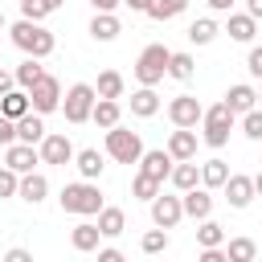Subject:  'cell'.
Masks as SVG:
<instances>
[{"label":"cell","instance_id":"1","mask_svg":"<svg viewBox=\"0 0 262 262\" xmlns=\"http://www.w3.org/2000/svg\"><path fill=\"white\" fill-rule=\"evenodd\" d=\"M8 37H12V45L20 49V53H29V57H49L53 53V33L41 25V20H29V16H20L12 29H8Z\"/></svg>","mask_w":262,"mask_h":262},{"label":"cell","instance_id":"2","mask_svg":"<svg viewBox=\"0 0 262 262\" xmlns=\"http://www.w3.org/2000/svg\"><path fill=\"white\" fill-rule=\"evenodd\" d=\"M57 201H61V209H66V213H74V217H98V209H102V192H98V184H94V180L66 184Z\"/></svg>","mask_w":262,"mask_h":262},{"label":"cell","instance_id":"3","mask_svg":"<svg viewBox=\"0 0 262 262\" xmlns=\"http://www.w3.org/2000/svg\"><path fill=\"white\" fill-rule=\"evenodd\" d=\"M233 111H229V102L221 98L217 106H205V119H201V139L209 143V147H225L229 143V131H233Z\"/></svg>","mask_w":262,"mask_h":262},{"label":"cell","instance_id":"4","mask_svg":"<svg viewBox=\"0 0 262 262\" xmlns=\"http://www.w3.org/2000/svg\"><path fill=\"white\" fill-rule=\"evenodd\" d=\"M94 102H98V90H94L90 82H74V86L66 90V98H61L66 123H86V119L94 115Z\"/></svg>","mask_w":262,"mask_h":262},{"label":"cell","instance_id":"5","mask_svg":"<svg viewBox=\"0 0 262 262\" xmlns=\"http://www.w3.org/2000/svg\"><path fill=\"white\" fill-rule=\"evenodd\" d=\"M106 156L115 160V164H139V156H143V139H139V131H127V127H111L106 131Z\"/></svg>","mask_w":262,"mask_h":262},{"label":"cell","instance_id":"6","mask_svg":"<svg viewBox=\"0 0 262 262\" xmlns=\"http://www.w3.org/2000/svg\"><path fill=\"white\" fill-rule=\"evenodd\" d=\"M168 57H172V49H164V45H147V49L139 53V61H135V78H139V86H160L164 74H168Z\"/></svg>","mask_w":262,"mask_h":262},{"label":"cell","instance_id":"7","mask_svg":"<svg viewBox=\"0 0 262 262\" xmlns=\"http://www.w3.org/2000/svg\"><path fill=\"white\" fill-rule=\"evenodd\" d=\"M29 98H33V111H37V115H49V111L61 106V82H57L53 74H41V82L29 90Z\"/></svg>","mask_w":262,"mask_h":262},{"label":"cell","instance_id":"8","mask_svg":"<svg viewBox=\"0 0 262 262\" xmlns=\"http://www.w3.org/2000/svg\"><path fill=\"white\" fill-rule=\"evenodd\" d=\"M168 119H172V127H196V123L205 119V106H201L192 94H176V98L168 102Z\"/></svg>","mask_w":262,"mask_h":262},{"label":"cell","instance_id":"9","mask_svg":"<svg viewBox=\"0 0 262 262\" xmlns=\"http://www.w3.org/2000/svg\"><path fill=\"white\" fill-rule=\"evenodd\" d=\"M37 151H41V164H70L78 151H74V143H70V135H57V131H49L41 143H37Z\"/></svg>","mask_w":262,"mask_h":262},{"label":"cell","instance_id":"10","mask_svg":"<svg viewBox=\"0 0 262 262\" xmlns=\"http://www.w3.org/2000/svg\"><path fill=\"white\" fill-rule=\"evenodd\" d=\"M180 217H184V201L180 196H151V221L156 225H164V229H176L180 225Z\"/></svg>","mask_w":262,"mask_h":262},{"label":"cell","instance_id":"11","mask_svg":"<svg viewBox=\"0 0 262 262\" xmlns=\"http://www.w3.org/2000/svg\"><path fill=\"white\" fill-rule=\"evenodd\" d=\"M4 164H8L12 172H20V176H25V172H33V168L41 164V151H37L33 143H20V139H16V143H8V147H4Z\"/></svg>","mask_w":262,"mask_h":262},{"label":"cell","instance_id":"12","mask_svg":"<svg viewBox=\"0 0 262 262\" xmlns=\"http://www.w3.org/2000/svg\"><path fill=\"white\" fill-rule=\"evenodd\" d=\"M172 164H176V160H172V151H168V147H156V151H143V156H139V172L156 176L160 184L172 176Z\"/></svg>","mask_w":262,"mask_h":262},{"label":"cell","instance_id":"13","mask_svg":"<svg viewBox=\"0 0 262 262\" xmlns=\"http://www.w3.org/2000/svg\"><path fill=\"white\" fill-rule=\"evenodd\" d=\"M180 201H184V217H192V221H205V217L213 213V196H209V188H205V184H196V188L180 192Z\"/></svg>","mask_w":262,"mask_h":262},{"label":"cell","instance_id":"14","mask_svg":"<svg viewBox=\"0 0 262 262\" xmlns=\"http://www.w3.org/2000/svg\"><path fill=\"white\" fill-rule=\"evenodd\" d=\"M254 196H258V192H254V176H237V172H233V176L225 180V201H229L233 209H246Z\"/></svg>","mask_w":262,"mask_h":262},{"label":"cell","instance_id":"15","mask_svg":"<svg viewBox=\"0 0 262 262\" xmlns=\"http://www.w3.org/2000/svg\"><path fill=\"white\" fill-rule=\"evenodd\" d=\"M45 135H49V131H45V115L29 111V115H20V119H16V139H20V143H33V147H37Z\"/></svg>","mask_w":262,"mask_h":262},{"label":"cell","instance_id":"16","mask_svg":"<svg viewBox=\"0 0 262 262\" xmlns=\"http://www.w3.org/2000/svg\"><path fill=\"white\" fill-rule=\"evenodd\" d=\"M168 151H172V160H196V131L192 127H176L168 135Z\"/></svg>","mask_w":262,"mask_h":262},{"label":"cell","instance_id":"17","mask_svg":"<svg viewBox=\"0 0 262 262\" xmlns=\"http://www.w3.org/2000/svg\"><path fill=\"white\" fill-rule=\"evenodd\" d=\"M168 180H172V188H176V192H188V188H196V184H201V164H196V160H176Z\"/></svg>","mask_w":262,"mask_h":262},{"label":"cell","instance_id":"18","mask_svg":"<svg viewBox=\"0 0 262 262\" xmlns=\"http://www.w3.org/2000/svg\"><path fill=\"white\" fill-rule=\"evenodd\" d=\"M29 111H33V98H29V90H25V86H12L8 94H0V115L20 119V115H29Z\"/></svg>","mask_w":262,"mask_h":262},{"label":"cell","instance_id":"19","mask_svg":"<svg viewBox=\"0 0 262 262\" xmlns=\"http://www.w3.org/2000/svg\"><path fill=\"white\" fill-rule=\"evenodd\" d=\"M225 102H229V111H233V115H246V111H254V106H258V90H254V86H246V82H237V86H229V90H225Z\"/></svg>","mask_w":262,"mask_h":262},{"label":"cell","instance_id":"20","mask_svg":"<svg viewBox=\"0 0 262 262\" xmlns=\"http://www.w3.org/2000/svg\"><path fill=\"white\" fill-rule=\"evenodd\" d=\"M20 201H29V205H41L45 196H49V180L41 176V172H25L20 176V192H16Z\"/></svg>","mask_w":262,"mask_h":262},{"label":"cell","instance_id":"21","mask_svg":"<svg viewBox=\"0 0 262 262\" xmlns=\"http://www.w3.org/2000/svg\"><path fill=\"white\" fill-rule=\"evenodd\" d=\"M98 237H102L98 221H82V225H74V233H70V246H74L78 254H90V250H98Z\"/></svg>","mask_w":262,"mask_h":262},{"label":"cell","instance_id":"22","mask_svg":"<svg viewBox=\"0 0 262 262\" xmlns=\"http://www.w3.org/2000/svg\"><path fill=\"white\" fill-rule=\"evenodd\" d=\"M225 33H229L233 41L250 45V41H254V33H258V20H254L250 12H229V25H225Z\"/></svg>","mask_w":262,"mask_h":262},{"label":"cell","instance_id":"23","mask_svg":"<svg viewBox=\"0 0 262 262\" xmlns=\"http://www.w3.org/2000/svg\"><path fill=\"white\" fill-rule=\"evenodd\" d=\"M160 111V94H156V86H139L135 94H131V115L135 119H151Z\"/></svg>","mask_w":262,"mask_h":262},{"label":"cell","instance_id":"24","mask_svg":"<svg viewBox=\"0 0 262 262\" xmlns=\"http://www.w3.org/2000/svg\"><path fill=\"white\" fill-rule=\"evenodd\" d=\"M74 168L82 172V180H98L106 164H102V151H98V147H82V151L74 156Z\"/></svg>","mask_w":262,"mask_h":262},{"label":"cell","instance_id":"25","mask_svg":"<svg viewBox=\"0 0 262 262\" xmlns=\"http://www.w3.org/2000/svg\"><path fill=\"white\" fill-rule=\"evenodd\" d=\"M119 33H123V25H119L115 12H94V20H90V37L94 41H115Z\"/></svg>","mask_w":262,"mask_h":262},{"label":"cell","instance_id":"26","mask_svg":"<svg viewBox=\"0 0 262 262\" xmlns=\"http://www.w3.org/2000/svg\"><path fill=\"white\" fill-rule=\"evenodd\" d=\"M98 229H102V237H119L127 229V213L115 209V205H102L98 209Z\"/></svg>","mask_w":262,"mask_h":262},{"label":"cell","instance_id":"27","mask_svg":"<svg viewBox=\"0 0 262 262\" xmlns=\"http://www.w3.org/2000/svg\"><path fill=\"white\" fill-rule=\"evenodd\" d=\"M90 119H94V123H98L102 131H111V127H115V123L123 119V106H119V98H98V102H94V115H90Z\"/></svg>","mask_w":262,"mask_h":262},{"label":"cell","instance_id":"28","mask_svg":"<svg viewBox=\"0 0 262 262\" xmlns=\"http://www.w3.org/2000/svg\"><path fill=\"white\" fill-rule=\"evenodd\" d=\"M12 74H16V86L33 90V86L41 82V74H45V70H41V57H29V53H25V61H20V66H16Z\"/></svg>","mask_w":262,"mask_h":262},{"label":"cell","instance_id":"29","mask_svg":"<svg viewBox=\"0 0 262 262\" xmlns=\"http://www.w3.org/2000/svg\"><path fill=\"white\" fill-rule=\"evenodd\" d=\"M123 74L119 70H102L98 74V82H94V90H98V98H123Z\"/></svg>","mask_w":262,"mask_h":262},{"label":"cell","instance_id":"30","mask_svg":"<svg viewBox=\"0 0 262 262\" xmlns=\"http://www.w3.org/2000/svg\"><path fill=\"white\" fill-rule=\"evenodd\" d=\"M225 180H229L225 160H205V164H201V184H205V188H225Z\"/></svg>","mask_w":262,"mask_h":262},{"label":"cell","instance_id":"31","mask_svg":"<svg viewBox=\"0 0 262 262\" xmlns=\"http://www.w3.org/2000/svg\"><path fill=\"white\" fill-rule=\"evenodd\" d=\"M217 33H221V29H217V20H213V16H201V20H192V25H188V41H192V45H209Z\"/></svg>","mask_w":262,"mask_h":262},{"label":"cell","instance_id":"32","mask_svg":"<svg viewBox=\"0 0 262 262\" xmlns=\"http://www.w3.org/2000/svg\"><path fill=\"white\" fill-rule=\"evenodd\" d=\"M196 246L205 250V246H225V229L213 221V217H205L201 225H196Z\"/></svg>","mask_w":262,"mask_h":262},{"label":"cell","instance_id":"33","mask_svg":"<svg viewBox=\"0 0 262 262\" xmlns=\"http://www.w3.org/2000/svg\"><path fill=\"white\" fill-rule=\"evenodd\" d=\"M188 8V0H151L147 4V16L151 20H172V16H180Z\"/></svg>","mask_w":262,"mask_h":262},{"label":"cell","instance_id":"34","mask_svg":"<svg viewBox=\"0 0 262 262\" xmlns=\"http://www.w3.org/2000/svg\"><path fill=\"white\" fill-rule=\"evenodd\" d=\"M168 74H172L176 82H188V78L196 74V61H192V53H172V57H168Z\"/></svg>","mask_w":262,"mask_h":262},{"label":"cell","instance_id":"35","mask_svg":"<svg viewBox=\"0 0 262 262\" xmlns=\"http://www.w3.org/2000/svg\"><path fill=\"white\" fill-rule=\"evenodd\" d=\"M160 188H164V184H160L156 176H147V172H139V176L131 180V196H139V201H147V205H151V196H160Z\"/></svg>","mask_w":262,"mask_h":262},{"label":"cell","instance_id":"36","mask_svg":"<svg viewBox=\"0 0 262 262\" xmlns=\"http://www.w3.org/2000/svg\"><path fill=\"white\" fill-rule=\"evenodd\" d=\"M225 254H229V262H254L258 246H254L250 237H229V242H225Z\"/></svg>","mask_w":262,"mask_h":262},{"label":"cell","instance_id":"37","mask_svg":"<svg viewBox=\"0 0 262 262\" xmlns=\"http://www.w3.org/2000/svg\"><path fill=\"white\" fill-rule=\"evenodd\" d=\"M139 246H143V254H164V250H168V229H164V225H156V229H147Z\"/></svg>","mask_w":262,"mask_h":262},{"label":"cell","instance_id":"38","mask_svg":"<svg viewBox=\"0 0 262 262\" xmlns=\"http://www.w3.org/2000/svg\"><path fill=\"white\" fill-rule=\"evenodd\" d=\"M242 135L254 139V143H262V106H254V111L242 115Z\"/></svg>","mask_w":262,"mask_h":262},{"label":"cell","instance_id":"39","mask_svg":"<svg viewBox=\"0 0 262 262\" xmlns=\"http://www.w3.org/2000/svg\"><path fill=\"white\" fill-rule=\"evenodd\" d=\"M20 192V172H12L8 164L0 168V196H16Z\"/></svg>","mask_w":262,"mask_h":262},{"label":"cell","instance_id":"40","mask_svg":"<svg viewBox=\"0 0 262 262\" xmlns=\"http://www.w3.org/2000/svg\"><path fill=\"white\" fill-rule=\"evenodd\" d=\"M53 8L45 4V0H20V16H29V20H45Z\"/></svg>","mask_w":262,"mask_h":262},{"label":"cell","instance_id":"41","mask_svg":"<svg viewBox=\"0 0 262 262\" xmlns=\"http://www.w3.org/2000/svg\"><path fill=\"white\" fill-rule=\"evenodd\" d=\"M0 143L4 147L16 143V119H8V115H0Z\"/></svg>","mask_w":262,"mask_h":262},{"label":"cell","instance_id":"42","mask_svg":"<svg viewBox=\"0 0 262 262\" xmlns=\"http://www.w3.org/2000/svg\"><path fill=\"white\" fill-rule=\"evenodd\" d=\"M246 70H250L254 78H262V45H254V49H250V57H246Z\"/></svg>","mask_w":262,"mask_h":262},{"label":"cell","instance_id":"43","mask_svg":"<svg viewBox=\"0 0 262 262\" xmlns=\"http://www.w3.org/2000/svg\"><path fill=\"white\" fill-rule=\"evenodd\" d=\"M98 262H123V250L106 246V250H98Z\"/></svg>","mask_w":262,"mask_h":262},{"label":"cell","instance_id":"44","mask_svg":"<svg viewBox=\"0 0 262 262\" xmlns=\"http://www.w3.org/2000/svg\"><path fill=\"white\" fill-rule=\"evenodd\" d=\"M12 86H16V74H8V70L0 66V94H8Z\"/></svg>","mask_w":262,"mask_h":262},{"label":"cell","instance_id":"45","mask_svg":"<svg viewBox=\"0 0 262 262\" xmlns=\"http://www.w3.org/2000/svg\"><path fill=\"white\" fill-rule=\"evenodd\" d=\"M119 4H123V0H90V8H94V12H115Z\"/></svg>","mask_w":262,"mask_h":262},{"label":"cell","instance_id":"46","mask_svg":"<svg viewBox=\"0 0 262 262\" xmlns=\"http://www.w3.org/2000/svg\"><path fill=\"white\" fill-rule=\"evenodd\" d=\"M4 258H8V262H29V258H33V254H29V250H20V246H16V250H8V254H4Z\"/></svg>","mask_w":262,"mask_h":262},{"label":"cell","instance_id":"47","mask_svg":"<svg viewBox=\"0 0 262 262\" xmlns=\"http://www.w3.org/2000/svg\"><path fill=\"white\" fill-rule=\"evenodd\" d=\"M246 12H250L254 20H262V0H246Z\"/></svg>","mask_w":262,"mask_h":262},{"label":"cell","instance_id":"48","mask_svg":"<svg viewBox=\"0 0 262 262\" xmlns=\"http://www.w3.org/2000/svg\"><path fill=\"white\" fill-rule=\"evenodd\" d=\"M123 4H127L131 12H147V4H151V0H123Z\"/></svg>","mask_w":262,"mask_h":262},{"label":"cell","instance_id":"49","mask_svg":"<svg viewBox=\"0 0 262 262\" xmlns=\"http://www.w3.org/2000/svg\"><path fill=\"white\" fill-rule=\"evenodd\" d=\"M209 8H217V12H229V8H233V0H209Z\"/></svg>","mask_w":262,"mask_h":262},{"label":"cell","instance_id":"50","mask_svg":"<svg viewBox=\"0 0 262 262\" xmlns=\"http://www.w3.org/2000/svg\"><path fill=\"white\" fill-rule=\"evenodd\" d=\"M254 192H258V196H262V172H258V176H254Z\"/></svg>","mask_w":262,"mask_h":262},{"label":"cell","instance_id":"51","mask_svg":"<svg viewBox=\"0 0 262 262\" xmlns=\"http://www.w3.org/2000/svg\"><path fill=\"white\" fill-rule=\"evenodd\" d=\"M45 4H49V8H61V4H66V0H45Z\"/></svg>","mask_w":262,"mask_h":262},{"label":"cell","instance_id":"52","mask_svg":"<svg viewBox=\"0 0 262 262\" xmlns=\"http://www.w3.org/2000/svg\"><path fill=\"white\" fill-rule=\"evenodd\" d=\"M0 29H4V12H0Z\"/></svg>","mask_w":262,"mask_h":262},{"label":"cell","instance_id":"53","mask_svg":"<svg viewBox=\"0 0 262 262\" xmlns=\"http://www.w3.org/2000/svg\"><path fill=\"white\" fill-rule=\"evenodd\" d=\"M258 106H262V90H258Z\"/></svg>","mask_w":262,"mask_h":262},{"label":"cell","instance_id":"54","mask_svg":"<svg viewBox=\"0 0 262 262\" xmlns=\"http://www.w3.org/2000/svg\"><path fill=\"white\" fill-rule=\"evenodd\" d=\"M0 66H4V61H0Z\"/></svg>","mask_w":262,"mask_h":262}]
</instances>
